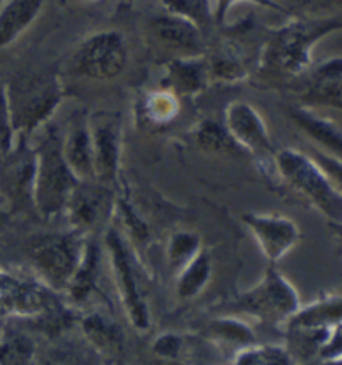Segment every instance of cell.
<instances>
[{"mask_svg": "<svg viewBox=\"0 0 342 365\" xmlns=\"http://www.w3.org/2000/svg\"><path fill=\"white\" fill-rule=\"evenodd\" d=\"M33 136H36V141H32L36 151L33 210L42 218L50 220L64 213L79 180L67 165L62 151V133L54 123H47Z\"/></svg>", "mask_w": 342, "mask_h": 365, "instance_id": "cell-1", "label": "cell"}, {"mask_svg": "<svg viewBox=\"0 0 342 365\" xmlns=\"http://www.w3.org/2000/svg\"><path fill=\"white\" fill-rule=\"evenodd\" d=\"M59 76L50 71H26L6 83L12 126L17 138H32L52 121L65 98Z\"/></svg>", "mask_w": 342, "mask_h": 365, "instance_id": "cell-2", "label": "cell"}, {"mask_svg": "<svg viewBox=\"0 0 342 365\" xmlns=\"http://www.w3.org/2000/svg\"><path fill=\"white\" fill-rule=\"evenodd\" d=\"M274 165L282 180L309 200L331 223H342V191L312 156L286 148L276 151Z\"/></svg>", "mask_w": 342, "mask_h": 365, "instance_id": "cell-3", "label": "cell"}, {"mask_svg": "<svg viewBox=\"0 0 342 365\" xmlns=\"http://www.w3.org/2000/svg\"><path fill=\"white\" fill-rule=\"evenodd\" d=\"M87 237L74 232L49 233L33 238L28 245V257L41 282L52 290H67L84 252Z\"/></svg>", "mask_w": 342, "mask_h": 365, "instance_id": "cell-4", "label": "cell"}, {"mask_svg": "<svg viewBox=\"0 0 342 365\" xmlns=\"http://www.w3.org/2000/svg\"><path fill=\"white\" fill-rule=\"evenodd\" d=\"M337 27L339 24L334 21L289 22L269 37L264 62L284 74L296 76L309 66L312 46Z\"/></svg>", "mask_w": 342, "mask_h": 365, "instance_id": "cell-5", "label": "cell"}, {"mask_svg": "<svg viewBox=\"0 0 342 365\" xmlns=\"http://www.w3.org/2000/svg\"><path fill=\"white\" fill-rule=\"evenodd\" d=\"M129 62V47L120 31L90 34L72 52L69 67L75 76L90 81L117 79Z\"/></svg>", "mask_w": 342, "mask_h": 365, "instance_id": "cell-6", "label": "cell"}, {"mask_svg": "<svg viewBox=\"0 0 342 365\" xmlns=\"http://www.w3.org/2000/svg\"><path fill=\"white\" fill-rule=\"evenodd\" d=\"M36 151L31 138H17L0 153V201L12 210L33 208Z\"/></svg>", "mask_w": 342, "mask_h": 365, "instance_id": "cell-7", "label": "cell"}, {"mask_svg": "<svg viewBox=\"0 0 342 365\" xmlns=\"http://www.w3.org/2000/svg\"><path fill=\"white\" fill-rule=\"evenodd\" d=\"M237 304L247 314L271 322H289L301 309L296 288L274 268V265L269 267L262 282L245 292Z\"/></svg>", "mask_w": 342, "mask_h": 365, "instance_id": "cell-8", "label": "cell"}, {"mask_svg": "<svg viewBox=\"0 0 342 365\" xmlns=\"http://www.w3.org/2000/svg\"><path fill=\"white\" fill-rule=\"evenodd\" d=\"M104 242L129 319L136 329L146 330L149 327V309L146 300L142 299L141 290H139L131 248L122 235L110 227L105 230Z\"/></svg>", "mask_w": 342, "mask_h": 365, "instance_id": "cell-9", "label": "cell"}, {"mask_svg": "<svg viewBox=\"0 0 342 365\" xmlns=\"http://www.w3.org/2000/svg\"><path fill=\"white\" fill-rule=\"evenodd\" d=\"M59 307L54 290L41 280L0 270V315H50Z\"/></svg>", "mask_w": 342, "mask_h": 365, "instance_id": "cell-10", "label": "cell"}, {"mask_svg": "<svg viewBox=\"0 0 342 365\" xmlns=\"http://www.w3.org/2000/svg\"><path fill=\"white\" fill-rule=\"evenodd\" d=\"M224 128L240 151L259 160H274L276 150L261 114L245 101H233L224 111Z\"/></svg>", "mask_w": 342, "mask_h": 365, "instance_id": "cell-11", "label": "cell"}, {"mask_svg": "<svg viewBox=\"0 0 342 365\" xmlns=\"http://www.w3.org/2000/svg\"><path fill=\"white\" fill-rule=\"evenodd\" d=\"M115 210V200L110 186L99 181H79L72 191L64 213L74 232L87 237L102 228L105 220Z\"/></svg>", "mask_w": 342, "mask_h": 365, "instance_id": "cell-12", "label": "cell"}, {"mask_svg": "<svg viewBox=\"0 0 342 365\" xmlns=\"http://www.w3.org/2000/svg\"><path fill=\"white\" fill-rule=\"evenodd\" d=\"M90 143H92L94 178L102 185L112 186L119 175L122 129L120 121L112 114H95L87 119Z\"/></svg>", "mask_w": 342, "mask_h": 365, "instance_id": "cell-13", "label": "cell"}, {"mask_svg": "<svg viewBox=\"0 0 342 365\" xmlns=\"http://www.w3.org/2000/svg\"><path fill=\"white\" fill-rule=\"evenodd\" d=\"M242 222L271 265L282 260L296 247L301 237L297 225L281 215L245 213Z\"/></svg>", "mask_w": 342, "mask_h": 365, "instance_id": "cell-14", "label": "cell"}, {"mask_svg": "<svg viewBox=\"0 0 342 365\" xmlns=\"http://www.w3.org/2000/svg\"><path fill=\"white\" fill-rule=\"evenodd\" d=\"M149 29L157 44L174 52L176 57L204 56V36L201 27L189 19L164 12L152 19Z\"/></svg>", "mask_w": 342, "mask_h": 365, "instance_id": "cell-15", "label": "cell"}, {"mask_svg": "<svg viewBox=\"0 0 342 365\" xmlns=\"http://www.w3.org/2000/svg\"><path fill=\"white\" fill-rule=\"evenodd\" d=\"M210 83L209 64L204 56L174 57L166 64V89L176 96L201 94Z\"/></svg>", "mask_w": 342, "mask_h": 365, "instance_id": "cell-16", "label": "cell"}, {"mask_svg": "<svg viewBox=\"0 0 342 365\" xmlns=\"http://www.w3.org/2000/svg\"><path fill=\"white\" fill-rule=\"evenodd\" d=\"M47 0H2L0 2V51L21 39L44 11Z\"/></svg>", "mask_w": 342, "mask_h": 365, "instance_id": "cell-17", "label": "cell"}, {"mask_svg": "<svg viewBox=\"0 0 342 365\" xmlns=\"http://www.w3.org/2000/svg\"><path fill=\"white\" fill-rule=\"evenodd\" d=\"M62 151L67 165L79 181H95L92 163V143L87 119L79 121L62 134Z\"/></svg>", "mask_w": 342, "mask_h": 365, "instance_id": "cell-18", "label": "cell"}, {"mask_svg": "<svg viewBox=\"0 0 342 365\" xmlns=\"http://www.w3.org/2000/svg\"><path fill=\"white\" fill-rule=\"evenodd\" d=\"M342 324V295H331L301 307L289 320L292 330H329Z\"/></svg>", "mask_w": 342, "mask_h": 365, "instance_id": "cell-19", "label": "cell"}, {"mask_svg": "<svg viewBox=\"0 0 342 365\" xmlns=\"http://www.w3.org/2000/svg\"><path fill=\"white\" fill-rule=\"evenodd\" d=\"M291 118L307 136L324 148L326 155L342 161V131L334 123L304 108L291 109Z\"/></svg>", "mask_w": 342, "mask_h": 365, "instance_id": "cell-20", "label": "cell"}, {"mask_svg": "<svg viewBox=\"0 0 342 365\" xmlns=\"http://www.w3.org/2000/svg\"><path fill=\"white\" fill-rule=\"evenodd\" d=\"M99 263H100V248L94 240L87 238L84 245V252L79 262V267L72 277V280L67 287V292L74 300H84L90 294L92 287L95 285L99 275Z\"/></svg>", "mask_w": 342, "mask_h": 365, "instance_id": "cell-21", "label": "cell"}, {"mask_svg": "<svg viewBox=\"0 0 342 365\" xmlns=\"http://www.w3.org/2000/svg\"><path fill=\"white\" fill-rule=\"evenodd\" d=\"M212 263L209 255L201 252L196 255L187 265L179 270L177 277V294L181 299H192L204 290L207 282L210 280Z\"/></svg>", "mask_w": 342, "mask_h": 365, "instance_id": "cell-22", "label": "cell"}, {"mask_svg": "<svg viewBox=\"0 0 342 365\" xmlns=\"http://www.w3.org/2000/svg\"><path fill=\"white\" fill-rule=\"evenodd\" d=\"M162 2L166 12L189 19L197 27H201V31L215 21L210 0H162Z\"/></svg>", "mask_w": 342, "mask_h": 365, "instance_id": "cell-23", "label": "cell"}, {"mask_svg": "<svg viewBox=\"0 0 342 365\" xmlns=\"http://www.w3.org/2000/svg\"><path fill=\"white\" fill-rule=\"evenodd\" d=\"M196 141L204 151L210 153H228L240 151L239 146L233 141L229 133L225 131L224 124L214 121H202L196 131Z\"/></svg>", "mask_w": 342, "mask_h": 365, "instance_id": "cell-24", "label": "cell"}, {"mask_svg": "<svg viewBox=\"0 0 342 365\" xmlns=\"http://www.w3.org/2000/svg\"><path fill=\"white\" fill-rule=\"evenodd\" d=\"M201 252L199 235L192 232H177L169 240L167 257L169 263L177 272L182 270L197 253Z\"/></svg>", "mask_w": 342, "mask_h": 365, "instance_id": "cell-25", "label": "cell"}, {"mask_svg": "<svg viewBox=\"0 0 342 365\" xmlns=\"http://www.w3.org/2000/svg\"><path fill=\"white\" fill-rule=\"evenodd\" d=\"M33 354L32 342L26 335L4 330L0 339V364L2 365H27Z\"/></svg>", "mask_w": 342, "mask_h": 365, "instance_id": "cell-26", "label": "cell"}, {"mask_svg": "<svg viewBox=\"0 0 342 365\" xmlns=\"http://www.w3.org/2000/svg\"><path fill=\"white\" fill-rule=\"evenodd\" d=\"M142 109L149 121L161 124L176 118L177 111H179V103H177V96L174 93L164 89L149 94L144 101Z\"/></svg>", "mask_w": 342, "mask_h": 365, "instance_id": "cell-27", "label": "cell"}, {"mask_svg": "<svg viewBox=\"0 0 342 365\" xmlns=\"http://www.w3.org/2000/svg\"><path fill=\"white\" fill-rule=\"evenodd\" d=\"M209 64L210 81H223V83H239L247 78V69H245L242 61L230 52H220L214 59L207 61Z\"/></svg>", "mask_w": 342, "mask_h": 365, "instance_id": "cell-28", "label": "cell"}, {"mask_svg": "<svg viewBox=\"0 0 342 365\" xmlns=\"http://www.w3.org/2000/svg\"><path fill=\"white\" fill-rule=\"evenodd\" d=\"M84 330L85 334H87V337L100 349L110 350L119 347L120 335L117 332V329H115L110 322L102 319V317H87V319L84 320Z\"/></svg>", "mask_w": 342, "mask_h": 365, "instance_id": "cell-29", "label": "cell"}, {"mask_svg": "<svg viewBox=\"0 0 342 365\" xmlns=\"http://www.w3.org/2000/svg\"><path fill=\"white\" fill-rule=\"evenodd\" d=\"M237 365H292L286 350L269 347L261 350H247L240 355Z\"/></svg>", "mask_w": 342, "mask_h": 365, "instance_id": "cell-30", "label": "cell"}, {"mask_svg": "<svg viewBox=\"0 0 342 365\" xmlns=\"http://www.w3.org/2000/svg\"><path fill=\"white\" fill-rule=\"evenodd\" d=\"M17 134L14 131L11 109L6 94V83L0 81V153L7 151L16 143Z\"/></svg>", "mask_w": 342, "mask_h": 365, "instance_id": "cell-31", "label": "cell"}, {"mask_svg": "<svg viewBox=\"0 0 342 365\" xmlns=\"http://www.w3.org/2000/svg\"><path fill=\"white\" fill-rule=\"evenodd\" d=\"M214 330L219 337H224L233 342L249 344L252 342V332L244 324L235 320H219L214 324Z\"/></svg>", "mask_w": 342, "mask_h": 365, "instance_id": "cell-32", "label": "cell"}, {"mask_svg": "<svg viewBox=\"0 0 342 365\" xmlns=\"http://www.w3.org/2000/svg\"><path fill=\"white\" fill-rule=\"evenodd\" d=\"M319 355L326 362H332L342 357V324L332 327L319 349Z\"/></svg>", "mask_w": 342, "mask_h": 365, "instance_id": "cell-33", "label": "cell"}, {"mask_svg": "<svg viewBox=\"0 0 342 365\" xmlns=\"http://www.w3.org/2000/svg\"><path fill=\"white\" fill-rule=\"evenodd\" d=\"M312 160L326 171V175L331 178L332 182L342 191V161L337 160V158L326 155L324 151H316L314 155H312Z\"/></svg>", "mask_w": 342, "mask_h": 365, "instance_id": "cell-34", "label": "cell"}, {"mask_svg": "<svg viewBox=\"0 0 342 365\" xmlns=\"http://www.w3.org/2000/svg\"><path fill=\"white\" fill-rule=\"evenodd\" d=\"M235 2H242V0H215V4H214L215 22L223 24L225 21V16H228L229 9L233 7ZM245 2H252V4H257V6H261V7L274 9V11H281L279 4L274 2V0H245Z\"/></svg>", "mask_w": 342, "mask_h": 365, "instance_id": "cell-35", "label": "cell"}, {"mask_svg": "<svg viewBox=\"0 0 342 365\" xmlns=\"http://www.w3.org/2000/svg\"><path fill=\"white\" fill-rule=\"evenodd\" d=\"M154 349H156L157 354L164 355V357H174L181 349V340L176 335H162V337L156 340Z\"/></svg>", "mask_w": 342, "mask_h": 365, "instance_id": "cell-36", "label": "cell"}, {"mask_svg": "<svg viewBox=\"0 0 342 365\" xmlns=\"http://www.w3.org/2000/svg\"><path fill=\"white\" fill-rule=\"evenodd\" d=\"M332 228H334L337 235H339V237L342 238V223H332Z\"/></svg>", "mask_w": 342, "mask_h": 365, "instance_id": "cell-37", "label": "cell"}, {"mask_svg": "<svg viewBox=\"0 0 342 365\" xmlns=\"http://www.w3.org/2000/svg\"><path fill=\"white\" fill-rule=\"evenodd\" d=\"M327 365H342V357L337 359V360H332V362H326Z\"/></svg>", "mask_w": 342, "mask_h": 365, "instance_id": "cell-38", "label": "cell"}, {"mask_svg": "<svg viewBox=\"0 0 342 365\" xmlns=\"http://www.w3.org/2000/svg\"><path fill=\"white\" fill-rule=\"evenodd\" d=\"M75 2H84V4H89V2H97V0H75Z\"/></svg>", "mask_w": 342, "mask_h": 365, "instance_id": "cell-39", "label": "cell"}, {"mask_svg": "<svg viewBox=\"0 0 342 365\" xmlns=\"http://www.w3.org/2000/svg\"><path fill=\"white\" fill-rule=\"evenodd\" d=\"M2 335H4V329H2V325H0V339H2Z\"/></svg>", "mask_w": 342, "mask_h": 365, "instance_id": "cell-40", "label": "cell"}, {"mask_svg": "<svg viewBox=\"0 0 342 365\" xmlns=\"http://www.w3.org/2000/svg\"><path fill=\"white\" fill-rule=\"evenodd\" d=\"M0 2H2V0H0Z\"/></svg>", "mask_w": 342, "mask_h": 365, "instance_id": "cell-41", "label": "cell"}]
</instances>
